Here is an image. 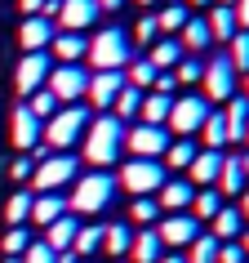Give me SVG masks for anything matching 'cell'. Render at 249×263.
I'll list each match as a JSON object with an SVG mask.
<instances>
[{
  "label": "cell",
  "instance_id": "f907efd6",
  "mask_svg": "<svg viewBox=\"0 0 249 263\" xmlns=\"http://www.w3.org/2000/svg\"><path fill=\"white\" fill-rule=\"evenodd\" d=\"M232 14H236V27L249 31V0H236V5H232Z\"/></svg>",
  "mask_w": 249,
  "mask_h": 263
},
{
  "label": "cell",
  "instance_id": "7402d4cb",
  "mask_svg": "<svg viewBox=\"0 0 249 263\" xmlns=\"http://www.w3.org/2000/svg\"><path fill=\"white\" fill-rule=\"evenodd\" d=\"M160 254H165V246H160L156 228L134 232V241H129V263H160Z\"/></svg>",
  "mask_w": 249,
  "mask_h": 263
},
{
  "label": "cell",
  "instance_id": "d6986e66",
  "mask_svg": "<svg viewBox=\"0 0 249 263\" xmlns=\"http://www.w3.org/2000/svg\"><path fill=\"white\" fill-rule=\"evenodd\" d=\"M218 196H240L249 187V174H245V165H240V152H232V156H222V174H218Z\"/></svg>",
  "mask_w": 249,
  "mask_h": 263
},
{
  "label": "cell",
  "instance_id": "6f0895ef",
  "mask_svg": "<svg viewBox=\"0 0 249 263\" xmlns=\"http://www.w3.org/2000/svg\"><path fill=\"white\" fill-rule=\"evenodd\" d=\"M240 165H245V174H249V152H240Z\"/></svg>",
  "mask_w": 249,
  "mask_h": 263
},
{
  "label": "cell",
  "instance_id": "44dd1931",
  "mask_svg": "<svg viewBox=\"0 0 249 263\" xmlns=\"http://www.w3.org/2000/svg\"><path fill=\"white\" fill-rule=\"evenodd\" d=\"M222 121H227V143H245V129H249V98H245V94L227 98Z\"/></svg>",
  "mask_w": 249,
  "mask_h": 263
},
{
  "label": "cell",
  "instance_id": "6da1fadb",
  "mask_svg": "<svg viewBox=\"0 0 249 263\" xmlns=\"http://www.w3.org/2000/svg\"><path fill=\"white\" fill-rule=\"evenodd\" d=\"M125 152V125L111 116V111H102V116H94L89 121V129H85V161L98 170H107L116 156Z\"/></svg>",
  "mask_w": 249,
  "mask_h": 263
},
{
  "label": "cell",
  "instance_id": "f546056e",
  "mask_svg": "<svg viewBox=\"0 0 249 263\" xmlns=\"http://www.w3.org/2000/svg\"><path fill=\"white\" fill-rule=\"evenodd\" d=\"M196 152H200V147H196L192 139H169L165 156H160V165H165V170H187V165L196 161Z\"/></svg>",
  "mask_w": 249,
  "mask_h": 263
},
{
  "label": "cell",
  "instance_id": "c3c4849f",
  "mask_svg": "<svg viewBox=\"0 0 249 263\" xmlns=\"http://www.w3.org/2000/svg\"><path fill=\"white\" fill-rule=\"evenodd\" d=\"M9 174H14L18 183H23V179H31V174H36V156H18L14 165H9Z\"/></svg>",
  "mask_w": 249,
  "mask_h": 263
},
{
  "label": "cell",
  "instance_id": "484cf974",
  "mask_svg": "<svg viewBox=\"0 0 249 263\" xmlns=\"http://www.w3.org/2000/svg\"><path fill=\"white\" fill-rule=\"evenodd\" d=\"M147 63H152L156 71H174V67L182 63V45H178V36H160V41L152 45Z\"/></svg>",
  "mask_w": 249,
  "mask_h": 263
},
{
  "label": "cell",
  "instance_id": "d6a6232c",
  "mask_svg": "<svg viewBox=\"0 0 249 263\" xmlns=\"http://www.w3.org/2000/svg\"><path fill=\"white\" fill-rule=\"evenodd\" d=\"M129 241H134V228H129V223L102 228V254H129Z\"/></svg>",
  "mask_w": 249,
  "mask_h": 263
},
{
  "label": "cell",
  "instance_id": "ee69618b",
  "mask_svg": "<svg viewBox=\"0 0 249 263\" xmlns=\"http://www.w3.org/2000/svg\"><path fill=\"white\" fill-rule=\"evenodd\" d=\"M227 58H232V67L245 76L249 71V31H236L232 36V45H227Z\"/></svg>",
  "mask_w": 249,
  "mask_h": 263
},
{
  "label": "cell",
  "instance_id": "816d5d0a",
  "mask_svg": "<svg viewBox=\"0 0 249 263\" xmlns=\"http://www.w3.org/2000/svg\"><path fill=\"white\" fill-rule=\"evenodd\" d=\"M236 210H240V219L249 223V187H245V192H240V205H236Z\"/></svg>",
  "mask_w": 249,
  "mask_h": 263
},
{
  "label": "cell",
  "instance_id": "e0dca14e",
  "mask_svg": "<svg viewBox=\"0 0 249 263\" xmlns=\"http://www.w3.org/2000/svg\"><path fill=\"white\" fill-rule=\"evenodd\" d=\"M192 196H196V187L187 179H165L160 192H156V205L169 210V214H187V210H192Z\"/></svg>",
  "mask_w": 249,
  "mask_h": 263
},
{
  "label": "cell",
  "instance_id": "4fadbf2b",
  "mask_svg": "<svg viewBox=\"0 0 249 263\" xmlns=\"http://www.w3.org/2000/svg\"><path fill=\"white\" fill-rule=\"evenodd\" d=\"M9 134H14V147H18V152H23V156H31L36 147H40L45 125L27 111V103H18V107H14V121H9Z\"/></svg>",
  "mask_w": 249,
  "mask_h": 263
},
{
  "label": "cell",
  "instance_id": "7a4b0ae2",
  "mask_svg": "<svg viewBox=\"0 0 249 263\" xmlns=\"http://www.w3.org/2000/svg\"><path fill=\"white\" fill-rule=\"evenodd\" d=\"M85 58L94 63V71H125L129 58H134V41H129L125 27H107V31H98L94 41H89Z\"/></svg>",
  "mask_w": 249,
  "mask_h": 263
},
{
  "label": "cell",
  "instance_id": "83f0119b",
  "mask_svg": "<svg viewBox=\"0 0 249 263\" xmlns=\"http://www.w3.org/2000/svg\"><path fill=\"white\" fill-rule=\"evenodd\" d=\"M138 111H142V89L125 85L120 94H116V103H111V116H116L120 125H129V121H138Z\"/></svg>",
  "mask_w": 249,
  "mask_h": 263
},
{
  "label": "cell",
  "instance_id": "f6af8a7d",
  "mask_svg": "<svg viewBox=\"0 0 249 263\" xmlns=\"http://www.w3.org/2000/svg\"><path fill=\"white\" fill-rule=\"evenodd\" d=\"M134 41H138V45H156V41H160L156 14H152V18H138V27H134Z\"/></svg>",
  "mask_w": 249,
  "mask_h": 263
},
{
  "label": "cell",
  "instance_id": "681fc988",
  "mask_svg": "<svg viewBox=\"0 0 249 263\" xmlns=\"http://www.w3.org/2000/svg\"><path fill=\"white\" fill-rule=\"evenodd\" d=\"M174 89H178L174 71H156V85H152V94H169V98H174Z\"/></svg>",
  "mask_w": 249,
  "mask_h": 263
},
{
  "label": "cell",
  "instance_id": "3957f363",
  "mask_svg": "<svg viewBox=\"0 0 249 263\" xmlns=\"http://www.w3.org/2000/svg\"><path fill=\"white\" fill-rule=\"evenodd\" d=\"M111 196H116V179H111L107 170L76 174V187H71V196H67V210L71 214H98V210L111 205Z\"/></svg>",
  "mask_w": 249,
  "mask_h": 263
},
{
  "label": "cell",
  "instance_id": "8992f818",
  "mask_svg": "<svg viewBox=\"0 0 249 263\" xmlns=\"http://www.w3.org/2000/svg\"><path fill=\"white\" fill-rule=\"evenodd\" d=\"M236 85H240V71L232 67V58H227V54H214L205 63V76H200L205 103H227V98H236Z\"/></svg>",
  "mask_w": 249,
  "mask_h": 263
},
{
  "label": "cell",
  "instance_id": "ba28073f",
  "mask_svg": "<svg viewBox=\"0 0 249 263\" xmlns=\"http://www.w3.org/2000/svg\"><path fill=\"white\" fill-rule=\"evenodd\" d=\"M209 111H214V107L205 103V94H182V98H174L165 125L178 134V139H192V134H200V125H205Z\"/></svg>",
  "mask_w": 249,
  "mask_h": 263
},
{
  "label": "cell",
  "instance_id": "52a82bcc",
  "mask_svg": "<svg viewBox=\"0 0 249 263\" xmlns=\"http://www.w3.org/2000/svg\"><path fill=\"white\" fill-rule=\"evenodd\" d=\"M76 174H80V161L71 152H54V156H45V161H36L31 183H36V192H58V187H67Z\"/></svg>",
  "mask_w": 249,
  "mask_h": 263
},
{
  "label": "cell",
  "instance_id": "ac0fdd59",
  "mask_svg": "<svg viewBox=\"0 0 249 263\" xmlns=\"http://www.w3.org/2000/svg\"><path fill=\"white\" fill-rule=\"evenodd\" d=\"M218 174H222V152H196V161L187 165V183L192 187H214L218 183Z\"/></svg>",
  "mask_w": 249,
  "mask_h": 263
},
{
  "label": "cell",
  "instance_id": "94428289",
  "mask_svg": "<svg viewBox=\"0 0 249 263\" xmlns=\"http://www.w3.org/2000/svg\"><path fill=\"white\" fill-rule=\"evenodd\" d=\"M192 5H214V0H192Z\"/></svg>",
  "mask_w": 249,
  "mask_h": 263
},
{
  "label": "cell",
  "instance_id": "7dc6e473",
  "mask_svg": "<svg viewBox=\"0 0 249 263\" xmlns=\"http://www.w3.org/2000/svg\"><path fill=\"white\" fill-rule=\"evenodd\" d=\"M214 263H245L240 241H218V259H214Z\"/></svg>",
  "mask_w": 249,
  "mask_h": 263
},
{
  "label": "cell",
  "instance_id": "f5cc1de1",
  "mask_svg": "<svg viewBox=\"0 0 249 263\" xmlns=\"http://www.w3.org/2000/svg\"><path fill=\"white\" fill-rule=\"evenodd\" d=\"M40 5H45V0H23V14H27V18H31V14H40Z\"/></svg>",
  "mask_w": 249,
  "mask_h": 263
},
{
  "label": "cell",
  "instance_id": "60d3db41",
  "mask_svg": "<svg viewBox=\"0 0 249 263\" xmlns=\"http://www.w3.org/2000/svg\"><path fill=\"white\" fill-rule=\"evenodd\" d=\"M31 241H36V236H31V232H27V223H23V228H9V232H5L0 250H5V259H23V250H27Z\"/></svg>",
  "mask_w": 249,
  "mask_h": 263
},
{
  "label": "cell",
  "instance_id": "91938a15",
  "mask_svg": "<svg viewBox=\"0 0 249 263\" xmlns=\"http://www.w3.org/2000/svg\"><path fill=\"white\" fill-rule=\"evenodd\" d=\"M214 5H236V0H214Z\"/></svg>",
  "mask_w": 249,
  "mask_h": 263
},
{
  "label": "cell",
  "instance_id": "f1b7e54d",
  "mask_svg": "<svg viewBox=\"0 0 249 263\" xmlns=\"http://www.w3.org/2000/svg\"><path fill=\"white\" fill-rule=\"evenodd\" d=\"M205 23H209V36H214V41H222V45H232V36L240 31V27H236L232 5H214V14H209Z\"/></svg>",
  "mask_w": 249,
  "mask_h": 263
},
{
  "label": "cell",
  "instance_id": "1f68e13d",
  "mask_svg": "<svg viewBox=\"0 0 249 263\" xmlns=\"http://www.w3.org/2000/svg\"><path fill=\"white\" fill-rule=\"evenodd\" d=\"M200 139H205L209 152H222V147H227V121H222V111H209V116H205Z\"/></svg>",
  "mask_w": 249,
  "mask_h": 263
},
{
  "label": "cell",
  "instance_id": "277c9868",
  "mask_svg": "<svg viewBox=\"0 0 249 263\" xmlns=\"http://www.w3.org/2000/svg\"><path fill=\"white\" fill-rule=\"evenodd\" d=\"M85 129H89V107L71 103V107H58L54 116L45 121L40 143H45V147H54V152H67L71 143H80V139H85Z\"/></svg>",
  "mask_w": 249,
  "mask_h": 263
},
{
  "label": "cell",
  "instance_id": "2e32d148",
  "mask_svg": "<svg viewBox=\"0 0 249 263\" xmlns=\"http://www.w3.org/2000/svg\"><path fill=\"white\" fill-rule=\"evenodd\" d=\"M54 36H58V27L49 23V18H40V14L23 18V27H18V41H23L27 54H45V49L54 45Z\"/></svg>",
  "mask_w": 249,
  "mask_h": 263
},
{
  "label": "cell",
  "instance_id": "be15d7a7",
  "mask_svg": "<svg viewBox=\"0 0 249 263\" xmlns=\"http://www.w3.org/2000/svg\"><path fill=\"white\" fill-rule=\"evenodd\" d=\"M245 152H249V129H245Z\"/></svg>",
  "mask_w": 249,
  "mask_h": 263
},
{
  "label": "cell",
  "instance_id": "db71d44e",
  "mask_svg": "<svg viewBox=\"0 0 249 263\" xmlns=\"http://www.w3.org/2000/svg\"><path fill=\"white\" fill-rule=\"evenodd\" d=\"M160 263H187V254H182V250H174V254H160Z\"/></svg>",
  "mask_w": 249,
  "mask_h": 263
},
{
  "label": "cell",
  "instance_id": "bcb514c9",
  "mask_svg": "<svg viewBox=\"0 0 249 263\" xmlns=\"http://www.w3.org/2000/svg\"><path fill=\"white\" fill-rule=\"evenodd\" d=\"M23 263H58V254L45 246V241H31V246L23 250Z\"/></svg>",
  "mask_w": 249,
  "mask_h": 263
},
{
  "label": "cell",
  "instance_id": "8fae6325",
  "mask_svg": "<svg viewBox=\"0 0 249 263\" xmlns=\"http://www.w3.org/2000/svg\"><path fill=\"white\" fill-rule=\"evenodd\" d=\"M156 236H160V246L169 250H187L200 236V223L192 219V214H165V219L156 223Z\"/></svg>",
  "mask_w": 249,
  "mask_h": 263
},
{
  "label": "cell",
  "instance_id": "7c38bea8",
  "mask_svg": "<svg viewBox=\"0 0 249 263\" xmlns=\"http://www.w3.org/2000/svg\"><path fill=\"white\" fill-rule=\"evenodd\" d=\"M49 71H54L49 54H23V63H18V71H14V85H18V94H23V98H31L36 89H45Z\"/></svg>",
  "mask_w": 249,
  "mask_h": 263
},
{
  "label": "cell",
  "instance_id": "ffe728a7",
  "mask_svg": "<svg viewBox=\"0 0 249 263\" xmlns=\"http://www.w3.org/2000/svg\"><path fill=\"white\" fill-rule=\"evenodd\" d=\"M63 214H71V210H67V196H58V192H40L31 201V223H36V228H49V223L63 219Z\"/></svg>",
  "mask_w": 249,
  "mask_h": 263
},
{
  "label": "cell",
  "instance_id": "03108f58",
  "mask_svg": "<svg viewBox=\"0 0 249 263\" xmlns=\"http://www.w3.org/2000/svg\"><path fill=\"white\" fill-rule=\"evenodd\" d=\"M245 263H249V259H245Z\"/></svg>",
  "mask_w": 249,
  "mask_h": 263
},
{
  "label": "cell",
  "instance_id": "5bb4252c",
  "mask_svg": "<svg viewBox=\"0 0 249 263\" xmlns=\"http://www.w3.org/2000/svg\"><path fill=\"white\" fill-rule=\"evenodd\" d=\"M98 14H102L98 0H63L54 27L58 31H85V27H94V23H98Z\"/></svg>",
  "mask_w": 249,
  "mask_h": 263
},
{
  "label": "cell",
  "instance_id": "9c48e42d",
  "mask_svg": "<svg viewBox=\"0 0 249 263\" xmlns=\"http://www.w3.org/2000/svg\"><path fill=\"white\" fill-rule=\"evenodd\" d=\"M45 89L58 98V107H71V103H80L85 89H89V71L80 67V63H63V67L49 71V81H45Z\"/></svg>",
  "mask_w": 249,
  "mask_h": 263
},
{
  "label": "cell",
  "instance_id": "b9f144b4",
  "mask_svg": "<svg viewBox=\"0 0 249 263\" xmlns=\"http://www.w3.org/2000/svg\"><path fill=\"white\" fill-rule=\"evenodd\" d=\"M200 76H205V63L196 54H182V63L174 67V81L178 85H200Z\"/></svg>",
  "mask_w": 249,
  "mask_h": 263
},
{
  "label": "cell",
  "instance_id": "30bf717a",
  "mask_svg": "<svg viewBox=\"0 0 249 263\" xmlns=\"http://www.w3.org/2000/svg\"><path fill=\"white\" fill-rule=\"evenodd\" d=\"M125 147L134 156H142V161H160L169 147V129L165 125H142L134 121V129H125Z\"/></svg>",
  "mask_w": 249,
  "mask_h": 263
},
{
  "label": "cell",
  "instance_id": "cb8c5ba5",
  "mask_svg": "<svg viewBox=\"0 0 249 263\" xmlns=\"http://www.w3.org/2000/svg\"><path fill=\"white\" fill-rule=\"evenodd\" d=\"M178 45H182V54H200V49H209V45H214L209 23H205V18H187L182 31H178Z\"/></svg>",
  "mask_w": 249,
  "mask_h": 263
},
{
  "label": "cell",
  "instance_id": "d4e9b609",
  "mask_svg": "<svg viewBox=\"0 0 249 263\" xmlns=\"http://www.w3.org/2000/svg\"><path fill=\"white\" fill-rule=\"evenodd\" d=\"M209 232L218 236V241H240V232H245V219H240V210L236 205H222L214 219H209Z\"/></svg>",
  "mask_w": 249,
  "mask_h": 263
},
{
  "label": "cell",
  "instance_id": "e7e4bbea",
  "mask_svg": "<svg viewBox=\"0 0 249 263\" xmlns=\"http://www.w3.org/2000/svg\"><path fill=\"white\" fill-rule=\"evenodd\" d=\"M142 5H152V0H142Z\"/></svg>",
  "mask_w": 249,
  "mask_h": 263
},
{
  "label": "cell",
  "instance_id": "11a10c76",
  "mask_svg": "<svg viewBox=\"0 0 249 263\" xmlns=\"http://www.w3.org/2000/svg\"><path fill=\"white\" fill-rule=\"evenodd\" d=\"M120 5H125V0H98V9H107V14H116Z\"/></svg>",
  "mask_w": 249,
  "mask_h": 263
},
{
  "label": "cell",
  "instance_id": "f35d334b",
  "mask_svg": "<svg viewBox=\"0 0 249 263\" xmlns=\"http://www.w3.org/2000/svg\"><path fill=\"white\" fill-rule=\"evenodd\" d=\"M160 219V205H156V196H134V205H129V223H138V228H152Z\"/></svg>",
  "mask_w": 249,
  "mask_h": 263
},
{
  "label": "cell",
  "instance_id": "7bdbcfd3",
  "mask_svg": "<svg viewBox=\"0 0 249 263\" xmlns=\"http://www.w3.org/2000/svg\"><path fill=\"white\" fill-rule=\"evenodd\" d=\"M27 111H31V116H36V121L45 125V121H49V116L58 111V98L49 94V89H36V94L27 98Z\"/></svg>",
  "mask_w": 249,
  "mask_h": 263
},
{
  "label": "cell",
  "instance_id": "836d02e7",
  "mask_svg": "<svg viewBox=\"0 0 249 263\" xmlns=\"http://www.w3.org/2000/svg\"><path fill=\"white\" fill-rule=\"evenodd\" d=\"M222 210V196H218V187H196V196H192V219L200 223V219H214Z\"/></svg>",
  "mask_w": 249,
  "mask_h": 263
},
{
  "label": "cell",
  "instance_id": "9f6ffc18",
  "mask_svg": "<svg viewBox=\"0 0 249 263\" xmlns=\"http://www.w3.org/2000/svg\"><path fill=\"white\" fill-rule=\"evenodd\" d=\"M240 250H245V259H249V228L240 232Z\"/></svg>",
  "mask_w": 249,
  "mask_h": 263
},
{
  "label": "cell",
  "instance_id": "8d00e7d4",
  "mask_svg": "<svg viewBox=\"0 0 249 263\" xmlns=\"http://www.w3.org/2000/svg\"><path fill=\"white\" fill-rule=\"evenodd\" d=\"M31 201H36V192H14L9 201H5V219H9V228H23V223L31 219Z\"/></svg>",
  "mask_w": 249,
  "mask_h": 263
},
{
  "label": "cell",
  "instance_id": "9a60e30c",
  "mask_svg": "<svg viewBox=\"0 0 249 263\" xmlns=\"http://www.w3.org/2000/svg\"><path fill=\"white\" fill-rule=\"evenodd\" d=\"M120 89H125V71H94V76H89L85 98H89L98 111H111V103H116V94H120Z\"/></svg>",
  "mask_w": 249,
  "mask_h": 263
},
{
  "label": "cell",
  "instance_id": "d590c367",
  "mask_svg": "<svg viewBox=\"0 0 249 263\" xmlns=\"http://www.w3.org/2000/svg\"><path fill=\"white\" fill-rule=\"evenodd\" d=\"M182 254H187V263H214V259H218V236H214V232H200Z\"/></svg>",
  "mask_w": 249,
  "mask_h": 263
},
{
  "label": "cell",
  "instance_id": "e575fe53",
  "mask_svg": "<svg viewBox=\"0 0 249 263\" xmlns=\"http://www.w3.org/2000/svg\"><path fill=\"white\" fill-rule=\"evenodd\" d=\"M187 18H192V14H187V5H178V0H174V5H165V9L156 14V27H160V36H178Z\"/></svg>",
  "mask_w": 249,
  "mask_h": 263
},
{
  "label": "cell",
  "instance_id": "6125c7cd",
  "mask_svg": "<svg viewBox=\"0 0 249 263\" xmlns=\"http://www.w3.org/2000/svg\"><path fill=\"white\" fill-rule=\"evenodd\" d=\"M0 263H23V259H0Z\"/></svg>",
  "mask_w": 249,
  "mask_h": 263
},
{
  "label": "cell",
  "instance_id": "4dcf8cb0",
  "mask_svg": "<svg viewBox=\"0 0 249 263\" xmlns=\"http://www.w3.org/2000/svg\"><path fill=\"white\" fill-rule=\"evenodd\" d=\"M169 107H174V98H169V94H142L138 121H142V125H165V121H169Z\"/></svg>",
  "mask_w": 249,
  "mask_h": 263
},
{
  "label": "cell",
  "instance_id": "ab89813d",
  "mask_svg": "<svg viewBox=\"0 0 249 263\" xmlns=\"http://www.w3.org/2000/svg\"><path fill=\"white\" fill-rule=\"evenodd\" d=\"M71 250H76V259H85V254H98V250H102V228H98V223L80 228V232H76V241H71Z\"/></svg>",
  "mask_w": 249,
  "mask_h": 263
},
{
  "label": "cell",
  "instance_id": "74e56055",
  "mask_svg": "<svg viewBox=\"0 0 249 263\" xmlns=\"http://www.w3.org/2000/svg\"><path fill=\"white\" fill-rule=\"evenodd\" d=\"M125 85H134V89H152L156 85V67L147 58H129V67H125Z\"/></svg>",
  "mask_w": 249,
  "mask_h": 263
},
{
  "label": "cell",
  "instance_id": "5b68a950",
  "mask_svg": "<svg viewBox=\"0 0 249 263\" xmlns=\"http://www.w3.org/2000/svg\"><path fill=\"white\" fill-rule=\"evenodd\" d=\"M165 165L160 161H142V156H134V161H125L120 174H116V187H125V192H134V196H152L160 192V183H165Z\"/></svg>",
  "mask_w": 249,
  "mask_h": 263
},
{
  "label": "cell",
  "instance_id": "680465c9",
  "mask_svg": "<svg viewBox=\"0 0 249 263\" xmlns=\"http://www.w3.org/2000/svg\"><path fill=\"white\" fill-rule=\"evenodd\" d=\"M245 98H249V71H245Z\"/></svg>",
  "mask_w": 249,
  "mask_h": 263
},
{
  "label": "cell",
  "instance_id": "4316f807",
  "mask_svg": "<svg viewBox=\"0 0 249 263\" xmlns=\"http://www.w3.org/2000/svg\"><path fill=\"white\" fill-rule=\"evenodd\" d=\"M49 49H54V58H58V63H80V58H85V49H89V41H85L80 31H58Z\"/></svg>",
  "mask_w": 249,
  "mask_h": 263
},
{
  "label": "cell",
  "instance_id": "603a6c76",
  "mask_svg": "<svg viewBox=\"0 0 249 263\" xmlns=\"http://www.w3.org/2000/svg\"><path fill=\"white\" fill-rule=\"evenodd\" d=\"M76 232H80V223H76V214H63V219H54L49 228H45V246L54 250V254H63V250H71Z\"/></svg>",
  "mask_w": 249,
  "mask_h": 263
}]
</instances>
